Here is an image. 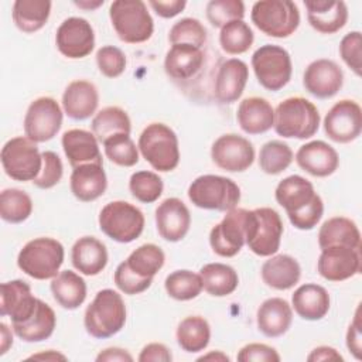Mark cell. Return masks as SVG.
I'll use <instances>...</instances> for the list:
<instances>
[{"label":"cell","mask_w":362,"mask_h":362,"mask_svg":"<svg viewBox=\"0 0 362 362\" xmlns=\"http://www.w3.org/2000/svg\"><path fill=\"white\" fill-rule=\"evenodd\" d=\"M188 198L201 209L228 212L238 206L240 201V188L228 177L205 174L197 177L189 184Z\"/></svg>","instance_id":"cell-7"},{"label":"cell","mask_w":362,"mask_h":362,"mask_svg":"<svg viewBox=\"0 0 362 362\" xmlns=\"http://www.w3.org/2000/svg\"><path fill=\"white\" fill-rule=\"evenodd\" d=\"M257 328L267 338H277L284 335L293 322L291 305L280 297L264 300L257 308L256 314Z\"/></svg>","instance_id":"cell-29"},{"label":"cell","mask_w":362,"mask_h":362,"mask_svg":"<svg viewBox=\"0 0 362 362\" xmlns=\"http://www.w3.org/2000/svg\"><path fill=\"white\" fill-rule=\"evenodd\" d=\"M41 157H42L41 171L33 180V184L37 188L49 189L61 181L62 174H64V165H62V161H61L59 156L54 151L47 150V151L41 153Z\"/></svg>","instance_id":"cell-50"},{"label":"cell","mask_w":362,"mask_h":362,"mask_svg":"<svg viewBox=\"0 0 362 362\" xmlns=\"http://www.w3.org/2000/svg\"><path fill=\"white\" fill-rule=\"evenodd\" d=\"M283 222L277 211L269 206L256 208L246 214V245L260 257L273 256L280 249Z\"/></svg>","instance_id":"cell-8"},{"label":"cell","mask_w":362,"mask_h":362,"mask_svg":"<svg viewBox=\"0 0 362 362\" xmlns=\"http://www.w3.org/2000/svg\"><path fill=\"white\" fill-rule=\"evenodd\" d=\"M204 290L214 297L232 294L239 284L236 270L225 263H208L199 270Z\"/></svg>","instance_id":"cell-38"},{"label":"cell","mask_w":362,"mask_h":362,"mask_svg":"<svg viewBox=\"0 0 362 362\" xmlns=\"http://www.w3.org/2000/svg\"><path fill=\"white\" fill-rule=\"evenodd\" d=\"M252 23L266 35L287 38L300 25V11L290 0H260L252 6Z\"/></svg>","instance_id":"cell-9"},{"label":"cell","mask_w":362,"mask_h":362,"mask_svg":"<svg viewBox=\"0 0 362 362\" xmlns=\"http://www.w3.org/2000/svg\"><path fill=\"white\" fill-rule=\"evenodd\" d=\"M100 230L119 243H130L136 240L144 229V215L133 204L127 201H112L99 212Z\"/></svg>","instance_id":"cell-10"},{"label":"cell","mask_w":362,"mask_h":362,"mask_svg":"<svg viewBox=\"0 0 362 362\" xmlns=\"http://www.w3.org/2000/svg\"><path fill=\"white\" fill-rule=\"evenodd\" d=\"M164 287L167 294L178 301H188L198 297L202 291L199 273L191 270H175L165 277Z\"/></svg>","instance_id":"cell-45"},{"label":"cell","mask_w":362,"mask_h":362,"mask_svg":"<svg viewBox=\"0 0 362 362\" xmlns=\"http://www.w3.org/2000/svg\"><path fill=\"white\" fill-rule=\"evenodd\" d=\"M49 0H16L13 3V21L16 27L27 34L41 30L51 14Z\"/></svg>","instance_id":"cell-37"},{"label":"cell","mask_w":362,"mask_h":362,"mask_svg":"<svg viewBox=\"0 0 362 362\" xmlns=\"http://www.w3.org/2000/svg\"><path fill=\"white\" fill-rule=\"evenodd\" d=\"M71 260L79 273L96 276L107 264V250L105 243L95 236H82L72 246Z\"/></svg>","instance_id":"cell-31"},{"label":"cell","mask_w":362,"mask_h":362,"mask_svg":"<svg viewBox=\"0 0 362 362\" xmlns=\"http://www.w3.org/2000/svg\"><path fill=\"white\" fill-rule=\"evenodd\" d=\"M307 20L321 34H335L348 21V7L342 0H305Z\"/></svg>","instance_id":"cell-25"},{"label":"cell","mask_w":362,"mask_h":362,"mask_svg":"<svg viewBox=\"0 0 362 362\" xmlns=\"http://www.w3.org/2000/svg\"><path fill=\"white\" fill-rule=\"evenodd\" d=\"M329 294L328 291L315 283H307L300 286L291 296V305L294 311L307 321H318L329 311Z\"/></svg>","instance_id":"cell-32"},{"label":"cell","mask_w":362,"mask_h":362,"mask_svg":"<svg viewBox=\"0 0 362 362\" xmlns=\"http://www.w3.org/2000/svg\"><path fill=\"white\" fill-rule=\"evenodd\" d=\"M245 4L240 0H211L206 4V18L211 25L222 28L230 21L243 20Z\"/></svg>","instance_id":"cell-49"},{"label":"cell","mask_w":362,"mask_h":362,"mask_svg":"<svg viewBox=\"0 0 362 362\" xmlns=\"http://www.w3.org/2000/svg\"><path fill=\"white\" fill-rule=\"evenodd\" d=\"M168 41L171 45L185 44L202 48L206 42V30L199 20L185 17L174 23V25L170 28Z\"/></svg>","instance_id":"cell-48"},{"label":"cell","mask_w":362,"mask_h":362,"mask_svg":"<svg viewBox=\"0 0 362 362\" xmlns=\"http://www.w3.org/2000/svg\"><path fill=\"white\" fill-rule=\"evenodd\" d=\"M0 314L8 315L11 324L23 322L35 310L38 298L33 296L31 287L23 280H11L1 284Z\"/></svg>","instance_id":"cell-23"},{"label":"cell","mask_w":362,"mask_h":362,"mask_svg":"<svg viewBox=\"0 0 362 362\" xmlns=\"http://www.w3.org/2000/svg\"><path fill=\"white\" fill-rule=\"evenodd\" d=\"M102 144L106 157L113 164L120 167H133L139 163V147L132 140L130 134H115L106 139Z\"/></svg>","instance_id":"cell-46"},{"label":"cell","mask_w":362,"mask_h":362,"mask_svg":"<svg viewBox=\"0 0 362 362\" xmlns=\"http://www.w3.org/2000/svg\"><path fill=\"white\" fill-rule=\"evenodd\" d=\"M303 85L313 96L318 99H329L341 90L344 85V72L335 61L320 58L305 68Z\"/></svg>","instance_id":"cell-19"},{"label":"cell","mask_w":362,"mask_h":362,"mask_svg":"<svg viewBox=\"0 0 362 362\" xmlns=\"http://www.w3.org/2000/svg\"><path fill=\"white\" fill-rule=\"evenodd\" d=\"M55 45L69 59L85 58L95 48V31L82 17L65 18L57 28Z\"/></svg>","instance_id":"cell-17"},{"label":"cell","mask_w":362,"mask_h":362,"mask_svg":"<svg viewBox=\"0 0 362 362\" xmlns=\"http://www.w3.org/2000/svg\"><path fill=\"white\" fill-rule=\"evenodd\" d=\"M252 68L257 82L267 90L277 92L284 88L293 74L288 51L276 44H264L252 55Z\"/></svg>","instance_id":"cell-11"},{"label":"cell","mask_w":362,"mask_h":362,"mask_svg":"<svg viewBox=\"0 0 362 362\" xmlns=\"http://www.w3.org/2000/svg\"><path fill=\"white\" fill-rule=\"evenodd\" d=\"M124 262L130 270L140 277L153 279L164 266L165 255L160 246L154 243H144L134 249Z\"/></svg>","instance_id":"cell-41"},{"label":"cell","mask_w":362,"mask_h":362,"mask_svg":"<svg viewBox=\"0 0 362 362\" xmlns=\"http://www.w3.org/2000/svg\"><path fill=\"white\" fill-rule=\"evenodd\" d=\"M324 132L335 143H351L362 132V109L358 102L342 99L324 117Z\"/></svg>","instance_id":"cell-15"},{"label":"cell","mask_w":362,"mask_h":362,"mask_svg":"<svg viewBox=\"0 0 362 362\" xmlns=\"http://www.w3.org/2000/svg\"><path fill=\"white\" fill-rule=\"evenodd\" d=\"M112 27L126 44H141L151 38L154 21L141 0H116L109 7Z\"/></svg>","instance_id":"cell-6"},{"label":"cell","mask_w":362,"mask_h":362,"mask_svg":"<svg viewBox=\"0 0 362 362\" xmlns=\"http://www.w3.org/2000/svg\"><path fill=\"white\" fill-rule=\"evenodd\" d=\"M4 173L16 181H33L41 171L42 157L37 143L27 136L7 140L0 153Z\"/></svg>","instance_id":"cell-12"},{"label":"cell","mask_w":362,"mask_h":362,"mask_svg":"<svg viewBox=\"0 0 362 362\" xmlns=\"http://www.w3.org/2000/svg\"><path fill=\"white\" fill-rule=\"evenodd\" d=\"M297 165L313 177H328L334 174L339 165L337 150L322 140H313L303 146L296 153Z\"/></svg>","instance_id":"cell-22"},{"label":"cell","mask_w":362,"mask_h":362,"mask_svg":"<svg viewBox=\"0 0 362 362\" xmlns=\"http://www.w3.org/2000/svg\"><path fill=\"white\" fill-rule=\"evenodd\" d=\"M204 62L205 54L201 48L185 44L171 45L164 58V71L173 81L187 82L201 72Z\"/></svg>","instance_id":"cell-24"},{"label":"cell","mask_w":362,"mask_h":362,"mask_svg":"<svg viewBox=\"0 0 362 362\" xmlns=\"http://www.w3.org/2000/svg\"><path fill=\"white\" fill-rule=\"evenodd\" d=\"M211 158L216 167L228 173L246 171L255 161L253 144L243 136L228 133L219 136L211 147Z\"/></svg>","instance_id":"cell-16"},{"label":"cell","mask_w":362,"mask_h":362,"mask_svg":"<svg viewBox=\"0 0 362 362\" xmlns=\"http://www.w3.org/2000/svg\"><path fill=\"white\" fill-rule=\"evenodd\" d=\"M96 64L102 75L106 78H117L126 69V55L115 45H105L96 52Z\"/></svg>","instance_id":"cell-51"},{"label":"cell","mask_w":362,"mask_h":362,"mask_svg":"<svg viewBox=\"0 0 362 362\" xmlns=\"http://www.w3.org/2000/svg\"><path fill=\"white\" fill-rule=\"evenodd\" d=\"M148 6L156 11L157 16L163 18H173L177 14H180L185 6V0H150Z\"/></svg>","instance_id":"cell-57"},{"label":"cell","mask_w":362,"mask_h":362,"mask_svg":"<svg viewBox=\"0 0 362 362\" xmlns=\"http://www.w3.org/2000/svg\"><path fill=\"white\" fill-rule=\"evenodd\" d=\"M126 324V304L122 296L103 288L96 293L92 303L85 310L83 325L86 332L98 339L116 335Z\"/></svg>","instance_id":"cell-2"},{"label":"cell","mask_w":362,"mask_h":362,"mask_svg":"<svg viewBox=\"0 0 362 362\" xmlns=\"http://www.w3.org/2000/svg\"><path fill=\"white\" fill-rule=\"evenodd\" d=\"M238 361L240 362H279L280 355L277 351L266 344H259V342H252L240 348L238 352Z\"/></svg>","instance_id":"cell-54"},{"label":"cell","mask_w":362,"mask_h":362,"mask_svg":"<svg viewBox=\"0 0 362 362\" xmlns=\"http://www.w3.org/2000/svg\"><path fill=\"white\" fill-rule=\"evenodd\" d=\"M273 127L284 139H310L320 127V112L305 98H287L274 109Z\"/></svg>","instance_id":"cell-3"},{"label":"cell","mask_w":362,"mask_h":362,"mask_svg":"<svg viewBox=\"0 0 362 362\" xmlns=\"http://www.w3.org/2000/svg\"><path fill=\"white\" fill-rule=\"evenodd\" d=\"M28 359H45V361H58V359H61V361H65L66 356L62 355V354H58V352H55L52 349H49V351L44 352V354L31 355V356H28Z\"/></svg>","instance_id":"cell-61"},{"label":"cell","mask_w":362,"mask_h":362,"mask_svg":"<svg viewBox=\"0 0 362 362\" xmlns=\"http://www.w3.org/2000/svg\"><path fill=\"white\" fill-rule=\"evenodd\" d=\"M64 256L65 250L59 240L41 236L23 246L17 256V266L21 272L35 280H48L59 273Z\"/></svg>","instance_id":"cell-5"},{"label":"cell","mask_w":362,"mask_h":362,"mask_svg":"<svg viewBox=\"0 0 362 362\" xmlns=\"http://www.w3.org/2000/svg\"><path fill=\"white\" fill-rule=\"evenodd\" d=\"M361 249L351 246H331L321 249L317 270L328 281H344L361 273Z\"/></svg>","instance_id":"cell-18"},{"label":"cell","mask_w":362,"mask_h":362,"mask_svg":"<svg viewBox=\"0 0 362 362\" xmlns=\"http://www.w3.org/2000/svg\"><path fill=\"white\" fill-rule=\"evenodd\" d=\"M61 143L72 168L89 163L103 164L99 141L92 132L83 129L66 130L62 134Z\"/></svg>","instance_id":"cell-27"},{"label":"cell","mask_w":362,"mask_h":362,"mask_svg":"<svg viewBox=\"0 0 362 362\" xmlns=\"http://www.w3.org/2000/svg\"><path fill=\"white\" fill-rule=\"evenodd\" d=\"M274 198L286 209L290 223L300 230H310L322 218L324 202L314 185L301 175L283 178L274 191Z\"/></svg>","instance_id":"cell-1"},{"label":"cell","mask_w":362,"mask_h":362,"mask_svg":"<svg viewBox=\"0 0 362 362\" xmlns=\"http://www.w3.org/2000/svg\"><path fill=\"white\" fill-rule=\"evenodd\" d=\"M260 274L266 286L274 290H288L298 283L301 267L290 255H274L262 264Z\"/></svg>","instance_id":"cell-33"},{"label":"cell","mask_w":362,"mask_h":362,"mask_svg":"<svg viewBox=\"0 0 362 362\" xmlns=\"http://www.w3.org/2000/svg\"><path fill=\"white\" fill-rule=\"evenodd\" d=\"M129 189L137 201L143 204H151L161 197L164 184L158 174L143 170L132 174L129 180Z\"/></svg>","instance_id":"cell-47"},{"label":"cell","mask_w":362,"mask_h":362,"mask_svg":"<svg viewBox=\"0 0 362 362\" xmlns=\"http://www.w3.org/2000/svg\"><path fill=\"white\" fill-rule=\"evenodd\" d=\"M156 226L164 240L180 242L191 226L189 209L180 198H167L156 208Z\"/></svg>","instance_id":"cell-20"},{"label":"cell","mask_w":362,"mask_h":362,"mask_svg":"<svg viewBox=\"0 0 362 362\" xmlns=\"http://www.w3.org/2000/svg\"><path fill=\"white\" fill-rule=\"evenodd\" d=\"M236 120L245 133L262 134L273 127L274 109L267 99L250 96L239 103Z\"/></svg>","instance_id":"cell-30"},{"label":"cell","mask_w":362,"mask_h":362,"mask_svg":"<svg viewBox=\"0 0 362 362\" xmlns=\"http://www.w3.org/2000/svg\"><path fill=\"white\" fill-rule=\"evenodd\" d=\"M49 288L54 300L65 310H76L86 298V283L72 270L59 272L51 279Z\"/></svg>","instance_id":"cell-36"},{"label":"cell","mask_w":362,"mask_h":362,"mask_svg":"<svg viewBox=\"0 0 362 362\" xmlns=\"http://www.w3.org/2000/svg\"><path fill=\"white\" fill-rule=\"evenodd\" d=\"M247 209L233 208L209 232V245L221 257L236 256L246 243Z\"/></svg>","instance_id":"cell-14"},{"label":"cell","mask_w":362,"mask_h":362,"mask_svg":"<svg viewBox=\"0 0 362 362\" xmlns=\"http://www.w3.org/2000/svg\"><path fill=\"white\" fill-rule=\"evenodd\" d=\"M57 325L54 310L38 298L34 313L23 322L11 324L14 334L25 342H41L48 339Z\"/></svg>","instance_id":"cell-34"},{"label":"cell","mask_w":362,"mask_h":362,"mask_svg":"<svg viewBox=\"0 0 362 362\" xmlns=\"http://www.w3.org/2000/svg\"><path fill=\"white\" fill-rule=\"evenodd\" d=\"M98 362H132L133 356L122 348H106L96 356Z\"/></svg>","instance_id":"cell-58"},{"label":"cell","mask_w":362,"mask_h":362,"mask_svg":"<svg viewBox=\"0 0 362 362\" xmlns=\"http://www.w3.org/2000/svg\"><path fill=\"white\" fill-rule=\"evenodd\" d=\"M307 361L317 362V361H344L342 355L332 346L321 345L314 348L310 355L307 356Z\"/></svg>","instance_id":"cell-59"},{"label":"cell","mask_w":362,"mask_h":362,"mask_svg":"<svg viewBox=\"0 0 362 362\" xmlns=\"http://www.w3.org/2000/svg\"><path fill=\"white\" fill-rule=\"evenodd\" d=\"M249 68L246 62L238 58H229L218 66L214 81L215 99L222 105L236 102L247 83Z\"/></svg>","instance_id":"cell-21"},{"label":"cell","mask_w":362,"mask_h":362,"mask_svg":"<svg viewBox=\"0 0 362 362\" xmlns=\"http://www.w3.org/2000/svg\"><path fill=\"white\" fill-rule=\"evenodd\" d=\"M318 246H351L361 249V232L356 223L345 216H334L325 221L318 230Z\"/></svg>","instance_id":"cell-35"},{"label":"cell","mask_w":362,"mask_h":362,"mask_svg":"<svg viewBox=\"0 0 362 362\" xmlns=\"http://www.w3.org/2000/svg\"><path fill=\"white\" fill-rule=\"evenodd\" d=\"M255 35L249 24L243 20H235L221 28L219 44L221 48L229 55H239L253 45Z\"/></svg>","instance_id":"cell-44"},{"label":"cell","mask_w":362,"mask_h":362,"mask_svg":"<svg viewBox=\"0 0 362 362\" xmlns=\"http://www.w3.org/2000/svg\"><path fill=\"white\" fill-rule=\"evenodd\" d=\"M0 334H1L0 355H4L7 352V349L13 345V335H11V329L4 322L0 324Z\"/></svg>","instance_id":"cell-60"},{"label":"cell","mask_w":362,"mask_h":362,"mask_svg":"<svg viewBox=\"0 0 362 362\" xmlns=\"http://www.w3.org/2000/svg\"><path fill=\"white\" fill-rule=\"evenodd\" d=\"M103 4V0H99V1H75V6L81 7V8H85V10H93V8H98L99 6Z\"/></svg>","instance_id":"cell-63"},{"label":"cell","mask_w":362,"mask_h":362,"mask_svg":"<svg viewBox=\"0 0 362 362\" xmlns=\"http://www.w3.org/2000/svg\"><path fill=\"white\" fill-rule=\"evenodd\" d=\"M139 153L157 171L168 173L180 163V146L175 132L160 122L144 127L137 141Z\"/></svg>","instance_id":"cell-4"},{"label":"cell","mask_w":362,"mask_h":362,"mask_svg":"<svg viewBox=\"0 0 362 362\" xmlns=\"http://www.w3.org/2000/svg\"><path fill=\"white\" fill-rule=\"evenodd\" d=\"M33 212L30 195L17 188H6L0 194V216L8 223H21Z\"/></svg>","instance_id":"cell-42"},{"label":"cell","mask_w":362,"mask_h":362,"mask_svg":"<svg viewBox=\"0 0 362 362\" xmlns=\"http://www.w3.org/2000/svg\"><path fill=\"white\" fill-rule=\"evenodd\" d=\"M208 359H215V361H229V356L225 355L223 352L221 351H215V352H211V354H206V355H202L198 358V361H208Z\"/></svg>","instance_id":"cell-62"},{"label":"cell","mask_w":362,"mask_h":362,"mask_svg":"<svg viewBox=\"0 0 362 362\" xmlns=\"http://www.w3.org/2000/svg\"><path fill=\"white\" fill-rule=\"evenodd\" d=\"M361 47L362 35L359 31H351L345 34L339 42V55L356 76H361Z\"/></svg>","instance_id":"cell-53"},{"label":"cell","mask_w":362,"mask_h":362,"mask_svg":"<svg viewBox=\"0 0 362 362\" xmlns=\"http://www.w3.org/2000/svg\"><path fill=\"white\" fill-rule=\"evenodd\" d=\"M90 129L98 141L103 143L106 139L119 133L130 134L132 122L126 110H123L122 107L107 106L93 116Z\"/></svg>","instance_id":"cell-40"},{"label":"cell","mask_w":362,"mask_h":362,"mask_svg":"<svg viewBox=\"0 0 362 362\" xmlns=\"http://www.w3.org/2000/svg\"><path fill=\"white\" fill-rule=\"evenodd\" d=\"M346 348L356 358L362 356V334H361V307L356 308L355 317L346 331Z\"/></svg>","instance_id":"cell-55"},{"label":"cell","mask_w":362,"mask_h":362,"mask_svg":"<svg viewBox=\"0 0 362 362\" xmlns=\"http://www.w3.org/2000/svg\"><path fill=\"white\" fill-rule=\"evenodd\" d=\"M24 133L35 143H45L57 136L62 126V109L54 98L34 99L24 116Z\"/></svg>","instance_id":"cell-13"},{"label":"cell","mask_w":362,"mask_h":362,"mask_svg":"<svg viewBox=\"0 0 362 362\" xmlns=\"http://www.w3.org/2000/svg\"><path fill=\"white\" fill-rule=\"evenodd\" d=\"M177 342L185 352L194 354L204 351L211 339V327L201 315L185 317L177 327Z\"/></svg>","instance_id":"cell-39"},{"label":"cell","mask_w":362,"mask_h":362,"mask_svg":"<svg viewBox=\"0 0 362 362\" xmlns=\"http://www.w3.org/2000/svg\"><path fill=\"white\" fill-rule=\"evenodd\" d=\"M113 281L122 293L134 296V294H140V293L146 291L151 286L153 279L140 277L139 274H136L134 272L130 270V267L126 264V262H122L115 270Z\"/></svg>","instance_id":"cell-52"},{"label":"cell","mask_w":362,"mask_h":362,"mask_svg":"<svg viewBox=\"0 0 362 362\" xmlns=\"http://www.w3.org/2000/svg\"><path fill=\"white\" fill-rule=\"evenodd\" d=\"M74 197L82 202H92L102 197L107 188V178L103 164L89 163L75 167L69 178Z\"/></svg>","instance_id":"cell-28"},{"label":"cell","mask_w":362,"mask_h":362,"mask_svg":"<svg viewBox=\"0 0 362 362\" xmlns=\"http://www.w3.org/2000/svg\"><path fill=\"white\" fill-rule=\"evenodd\" d=\"M137 359L140 362H170L173 359V355L164 344L151 342L141 349Z\"/></svg>","instance_id":"cell-56"},{"label":"cell","mask_w":362,"mask_h":362,"mask_svg":"<svg viewBox=\"0 0 362 362\" xmlns=\"http://www.w3.org/2000/svg\"><path fill=\"white\" fill-rule=\"evenodd\" d=\"M99 93L96 86L85 79L72 81L62 93L64 113L74 120H85L96 113Z\"/></svg>","instance_id":"cell-26"},{"label":"cell","mask_w":362,"mask_h":362,"mask_svg":"<svg viewBox=\"0 0 362 362\" xmlns=\"http://www.w3.org/2000/svg\"><path fill=\"white\" fill-rule=\"evenodd\" d=\"M293 158V150L287 143L270 140L264 143L259 151V167L269 175H277L290 167Z\"/></svg>","instance_id":"cell-43"}]
</instances>
